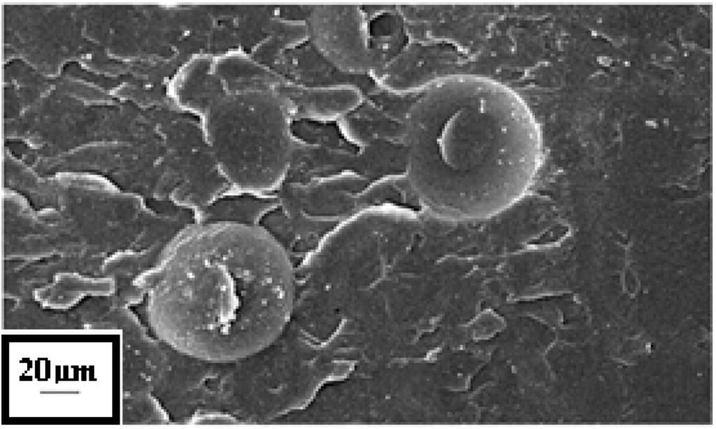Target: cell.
<instances>
[{
  "mask_svg": "<svg viewBox=\"0 0 716 429\" xmlns=\"http://www.w3.org/2000/svg\"><path fill=\"white\" fill-rule=\"evenodd\" d=\"M295 277L289 253L259 225L197 223L151 273L148 321L183 357L237 363L278 340L289 318Z\"/></svg>",
  "mask_w": 716,
  "mask_h": 429,
  "instance_id": "6da1fadb",
  "label": "cell"
},
{
  "mask_svg": "<svg viewBox=\"0 0 716 429\" xmlns=\"http://www.w3.org/2000/svg\"><path fill=\"white\" fill-rule=\"evenodd\" d=\"M405 174L435 219L481 220L529 191L543 161L541 130L506 85L474 75L433 79L406 118Z\"/></svg>",
  "mask_w": 716,
  "mask_h": 429,
  "instance_id": "7a4b0ae2",
  "label": "cell"
},
{
  "mask_svg": "<svg viewBox=\"0 0 716 429\" xmlns=\"http://www.w3.org/2000/svg\"><path fill=\"white\" fill-rule=\"evenodd\" d=\"M308 26L314 48L338 71L363 75L376 67L368 14L359 6H313Z\"/></svg>",
  "mask_w": 716,
  "mask_h": 429,
  "instance_id": "3957f363",
  "label": "cell"
},
{
  "mask_svg": "<svg viewBox=\"0 0 716 429\" xmlns=\"http://www.w3.org/2000/svg\"><path fill=\"white\" fill-rule=\"evenodd\" d=\"M278 204L274 194L232 190L215 199L197 214L199 223H233L259 225Z\"/></svg>",
  "mask_w": 716,
  "mask_h": 429,
  "instance_id": "277c9868",
  "label": "cell"
},
{
  "mask_svg": "<svg viewBox=\"0 0 716 429\" xmlns=\"http://www.w3.org/2000/svg\"><path fill=\"white\" fill-rule=\"evenodd\" d=\"M243 422L232 414L211 409L196 412L188 419V423L191 424H239Z\"/></svg>",
  "mask_w": 716,
  "mask_h": 429,
  "instance_id": "5b68a950",
  "label": "cell"
}]
</instances>
